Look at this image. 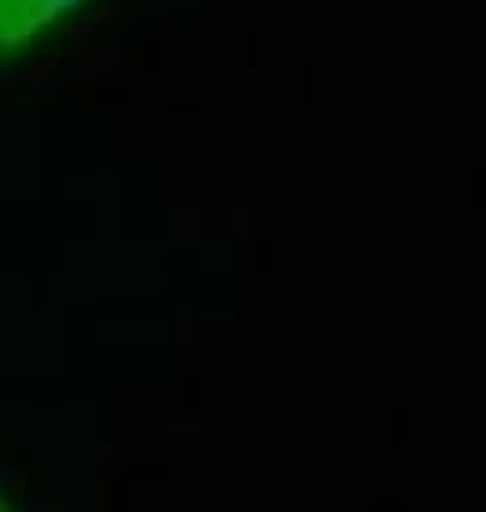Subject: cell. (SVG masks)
Wrapping results in <instances>:
<instances>
[{
  "label": "cell",
  "mask_w": 486,
  "mask_h": 512,
  "mask_svg": "<svg viewBox=\"0 0 486 512\" xmlns=\"http://www.w3.org/2000/svg\"><path fill=\"white\" fill-rule=\"evenodd\" d=\"M103 0H0V73L35 60Z\"/></svg>",
  "instance_id": "cell-1"
},
{
  "label": "cell",
  "mask_w": 486,
  "mask_h": 512,
  "mask_svg": "<svg viewBox=\"0 0 486 512\" xmlns=\"http://www.w3.org/2000/svg\"><path fill=\"white\" fill-rule=\"evenodd\" d=\"M0 512H5V504H0Z\"/></svg>",
  "instance_id": "cell-2"
}]
</instances>
